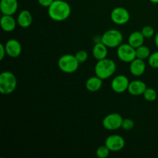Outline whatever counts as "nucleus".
<instances>
[{
	"mask_svg": "<svg viewBox=\"0 0 158 158\" xmlns=\"http://www.w3.org/2000/svg\"><path fill=\"white\" fill-rule=\"evenodd\" d=\"M71 14V7L64 0H54L48 8L49 18L56 22H62L67 19Z\"/></svg>",
	"mask_w": 158,
	"mask_h": 158,
	"instance_id": "nucleus-1",
	"label": "nucleus"
},
{
	"mask_svg": "<svg viewBox=\"0 0 158 158\" xmlns=\"http://www.w3.org/2000/svg\"><path fill=\"white\" fill-rule=\"evenodd\" d=\"M117 70V65L113 60L105 58L103 60H97L94 67L96 76L102 80H107L110 78Z\"/></svg>",
	"mask_w": 158,
	"mask_h": 158,
	"instance_id": "nucleus-2",
	"label": "nucleus"
},
{
	"mask_svg": "<svg viewBox=\"0 0 158 158\" xmlns=\"http://www.w3.org/2000/svg\"><path fill=\"white\" fill-rule=\"evenodd\" d=\"M17 86L15 76L9 71H4L0 74V93L3 95H9L15 91Z\"/></svg>",
	"mask_w": 158,
	"mask_h": 158,
	"instance_id": "nucleus-3",
	"label": "nucleus"
},
{
	"mask_svg": "<svg viewBox=\"0 0 158 158\" xmlns=\"http://www.w3.org/2000/svg\"><path fill=\"white\" fill-rule=\"evenodd\" d=\"M80 64L76 56L73 54H64L58 60L59 69L62 72L68 74L75 73L79 69Z\"/></svg>",
	"mask_w": 158,
	"mask_h": 158,
	"instance_id": "nucleus-4",
	"label": "nucleus"
},
{
	"mask_svg": "<svg viewBox=\"0 0 158 158\" xmlns=\"http://www.w3.org/2000/svg\"><path fill=\"white\" fill-rule=\"evenodd\" d=\"M123 35L117 29H108L101 35V42L108 48H117L123 43Z\"/></svg>",
	"mask_w": 158,
	"mask_h": 158,
	"instance_id": "nucleus-5",
	"label": "nucleus"
},
{
	"mask_svg": "<svg viewBox=\"0 0 158 158\" xmlns=\"http://www.w3.org/2000/svg\"><path fill=\"white\" fill-rule=\"evenodd\" d=\"M117 57L120 61L123 63H130L137 58L136 49L133 47L129 43H122L117 47Z\"/></svg>",
	"mask_w": 158,
	"mask_h": 158,
	"instance_id": "nucleus-6",
	"label": "nucleus"
},
{
	"mask_svg": "<svg viewBox=\"0 0 158 158\" xmlns=\"http://www.w3.org/2000/svg\"><path fill=\"white\" fill-rule=\"evenodd\" d=\"M123 117L117 113L109 114L103 118L102 121L103 127L107 131H114L121 128L123 123Z\"/></svg>",
	"mask_w": 158,
	"mask_h": 158,
	"instance_id": "nucleus-7",
	"label": "nucleus"
},
{
	"mask_svg": "<svg viewBox=\"0 0 158 158\" xmlns=\"http://www.w3.org/2000/svg\"><path fill=\"white\" fill-rule=\"evenodd\" d=\"M110 19L113 23L118 26L127 24L131 19L129 11L123 7H116L111 11Z\"/></svg>",
	"mask_w": 158,
	"mask_h": 158,
	"instance_id": "nucleus-8",
	"label": "nucleus"
},
{
	"mask_svg": "<svg viewBox=\"0 0 158 158\" xmlns=\"http://www.w3.org/2000/svg\"><path fill=\"white\" fill-rule=\"evenodd\" d=\"M105 145L112 152L120 151L125 147V140L122 136L118 134H112L107 137L105 140Z\"/></svg>",
	"mask_w": 158,
	"mask_h": 158,
	"instance_id": "nucleus-9",
	"label": "nucleus"
},
{
	"mask_svg": "<svg viewBox=\"0 0 158 158\" xmlns=\"http://www.w3.org/2000/svg\"><path fill=\"white\" fill-rule=\"evenodd\" d=\"M129 79L124 75H118L114 77L111 82V88L117 94H123L127 91L129 87Z\"/></svg>",
	"mask_w": 158,
	"mask_h": 158,
	"instance_id": "nucleus-10",
	"label": "nucleus"
},
{
	"mask_svg": "<svg viewBox=\"0 0 158 158\" xmlns=\"http://www.w3.org/2000/svg\"><path fill=\"white\" fill-rule=\"evenodd\" d=\"M6 49V53L9 57L16 58L19 56L22 53V45L19 42L15 39H10L5 44Z\"/></svg>",
	"mask_w": 158,
	"mask_h": 158,
	"instance_id": "nucleus-11",
	"label": "nucleus"
},
{
	"mask_svg": "<svg viewBox=\"0 0 158 158\" xmlns=\"http://www.w3.org/2000/svg\"><path fill=\"white\" fill-rule=\"evenodd\" d=\"M18 8V0H1L0 2V10L2 15H13Z\"/></svg>",
	"mask_w": 158,
	"mask_h": 158,
	"instance_id": "nucleus-12",
	"label": "nucleus"
},
{
	"mask_svg": "<svg viewBox=\"0 0 158 158\" xmlns=\"http://www.w3.org/2000/svg\"><path fill=\"white\" fill-rule=\"evenodd\" d=\"M130 72L134 77H140L144 73L146 70V63L144 60L136 58L130 63Z\"/></svg>",
	"mask_w": 158,
	"mask_h": 158,
	"instance_id": "nucleus-13",
	"label": "nucleus"
},
{
	"mask_svg": "<svg viewBox=\"0 0 158 158\" xmlns=\"http://www.w3.org/2000/svg\"><path fill=\"white\" fill-rule=\"evenodd\" d=\"M147 88L148 86L144 82L140 80H136L130 82L127 91L132 96H140L143 95Z\"/></svg>",
	"mask_w": 158,
	"mask_h": 158,
	"instance_id": "nucleus-14",
	"label": "nucleus"
},
{
	"mask_svg": "<svg viewBox=\"0 0 158 158\" xmlns=\"http://www.w3.org/2000/svg\"><path fill=\"white\" fill-rule=\"evenodd\" d=\"M16 24L17 20H15L12 15H3L0 19L1 28L6 32H10L15 30Z\"/></svg>",
	"mask_w": 158,
	"mask_h": 158,
	"instance_id": "nucleus-15",
	"label": "nucleus"
},
{
	"mask_svg": "<svg viewBox=\"0 0 158 158\" xmlns=\"http://www.w3.org/2000/svg\"><path fill=\"white\" fill-rule=\"evenodd\" d=\"M93 56L97 60H103L107 58L108 47L102 42H99L94 44L92 49Z\"/></svg>",
	"mask_w": 158,
	"mask_h": 158,
	"instance_id": "nucleus-16",
	"label": "nucleus"
},
{
	"mask_svg": "<svg viewBox=\"0 0 158 158\" xmlns=\"http://www.w3.org/2000/svg\"><path fill=\"white\" fill-rule=\"evenodd\" d=\"M17 24L22 28L29 27L32 23V16L31 12L29 10H22L19 13L18 17H17Z\"/></svg>",
	"mask_w": 158,
	"mask_h": 158,
	"instance_id": "nucleus-17",
	"label": "nucleus"
},
{
	"mask_svg": "<svg viewBox=\"0 0 158 158\" xmlns=\"http://www.w3.org/2000/svg\"><path fill=\"white\" fill-rule=\"evenodd\" d=\"M103 86V80L97 76L91 77L86 81V88L91 93H95L100 90Z\"/></svg>",
	"mask_w": 158,
	"mask_h": 158,
	"instance_id": "nucleus-18",
	"label": "nucleus"
},
{
	"mask_svg": "<svg viewBox=\"0 0 158 158\" xmlns=\"http://www.w3.org/2000/svg\"><path fill=\"white\" fill-rule=\"evenodd\" d=\"M144 40L145 38L141 31H134L128 37V43L134 48L137 49L139 46L143 45Z\"/></svg>",
	"mask_w": 158,
	"mask_h": 158,
	"instance_id": "nucleus-19",
	"label": "nucleus"
},
{
	"mask_svg": "<svg viewBox=\"0 0 158 158\" xmlns=\"http://www.w3.org/2000/svg\"><path fill=\"white\" fill-rule=\"evenodd\" d=\"M151 54V52L150 49L148 46H144V45H142V46H139V47H137L136 49V56H137V58L145 60L149 58Z\"/></svg>",
	"mask_w": 158,
	"mask_h": 158,
	"instance_id": "nucleus-20",
	"label": "nucleus"
},
{
	"mask_svg": "<svg viewBox=\"0 0 158 158\" xmlns=\"http://www.w3.org/2000/svg\"><path fill=\"white\" fill-rule=\"evenodd\" d=\"M143 98L148 102L155 101L157 98V93L154 88L148 87L143 94Z\"/></svg>",
	"mask_w": 158,
	"mask_h": 158,
	"instance_id": "nucleus-21",
	"label": "nucleus"
},
{
	"mask_svg": "<svg viewBox=\"0 0 158 158\" xmlns=\"http://www.w3.org/2000/svg\"><path fill=\"white\" fill-rule=\"evenodd\" d=\"M110 151L109 148L106 145H102L97 149L96 155L98 158H106L110 155Z\"/></svg>",
	"mask_w": 158,
	"mask_h": 158,
	"instance_id": "nucleus-22",
	"label": "nucleus"
},
{
	"mask_svg": "<svg viewBox=\"0 0 158 158\" xmlns=\"http://www.w3.org/2000/svg\"><path fill=\"white\" fill-rule=\"evenodd\" d=\"M148 64L154 69H158V51L151 54L148 58Z\"/></svg>",
	"mask_w": 158,
	"mask_h": 158,
	"instance_id": "nucleus-23",
	"label": "nucleus"
},
{
	"mask_svg": "<svg viewBox=\"0 0 158 158\" xmlns=\"http://www.w3.org/2000/svg\"><path fill=\"white\" fill-rule=\"evenodd\" d=\"M141 32L145 39H150L155 35L154 29L151 26H145L142 28Z\"/></svg>",
	"mask_w": 158,
	"mask_h": 158,
	"instance_id": "nucleus-24",
	"label": "nucleus"
},
{
	"mask_svg": "<svg viewBox=\"0 0 158 158\" xmlns=\"http://www.w3.org/2000/svg\"><path fill=\"white\" fill-rule=\"evenodd\" d=\"M134 126H135V123L134 120L130 118H126L123 119L121 128L124 131H131L132 129H134Z\"/></svg>",
	"mask_w": 158,
	"mask_h": 158,
	"instance_id": "nucleus-25",
	"label": "nucleus"
},
{
	"mask_svg": "<svg viewBox=\"0 0 158 158\" xmlns=\"http://www.w3.org/2000/svg\"><path fill=\"white\" fill-rule=\"evenodd\" d=\"M77 60L80 63H83L88 60V53L85 50H79L77 53L75 54Z\"/></svg>",
	"mask_w": 158,
	"mask_h": 158,
	"instance_id": "nucleus-26",
	"label": "nucleus"
},
{
	"mask_svg": "<svg viewBox=\"0 0 158 158\" xmlns=\"http://www.w3.org/2000/svg\"><path fill=\"white\" fill-rule=\"evenodd\" d=\"M39 4L45 8H49V6L53 2L54 0H37Z\"/></svg>",
	"mask_w": 158,
	"mask_h": 158,
	"instance_id": "nucleus-27",
	"label": "nucleus"
},
{
	"mask_svg": "<svg viewBox=\"0 0 158 158\" xmlns=\"http://www.w3.org/2000/svg\"><path fill=\"white\" fill-rule=\"evenodd\" d=\"M6 55H7V53H6L5 45L0 44V60H3V59L5 58Z\"/></svg>",
	"mask_w": 158,
	"mask_h": 158,
	"instance_id": "nucleus-28",
	"label": "nucleus"
},
{
	"mask_svg": "<svg viewBox=\"0 0 158 158\" xmlns=\"http://www.w3.org/2000/svg\"><path fill=\"white\" fill-rule=\"evenodd\" d=\"M154 43H155L156 46H157V48L158 49V32L156 33L155 35H154Z\"/></svg>",
	"mask_w": 158,
	"mask_h": 158,
	"instance_id": "nucleus-29",
	"label": "nucleus"
},
{
	"mask_svg": "<svg viewBox=\"0 0 158 158\" xmlns=\"http://www.w3.org/2000/svg\"><path fill=\"white\" fill-rule=\"evenodd\" d=\"M149 1L151 2L154 3V4H157L158 3V0H149Z\"/></svg>",
	"mask_w": 158,
	"mask_h": 158,
	"instance_id": "nucleus-30",
	"label": "nucleus"
}]
</instances>
